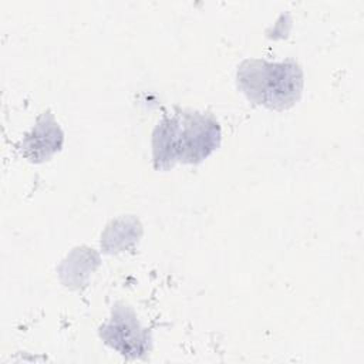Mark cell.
Instances as JSON below:
<instances>
[{"label":"cell","instance_id":"cell-2","mask_svg":"<svg viewBox=\"0 0 364 364\" xmlns=\"http://www.w3.org/2000/svg\"><path fill=\"white\" fill-rule=\"evenodd\" d=\"M237 81L249 100L269 108L290 107L300 95L303 73L296 63L245 61L237 71Z\"/></svg>","mask_w":364,"mask_h":364},{"label":"cell","instance_id":"cell-1","mask_svg":"<svg viewBox=\"0 0 364 364\" xmlns=\"http://www.w3.org/2000/svg\"><path fill=\"white\" fill-rule=\"evenodd\" d=\"M218 122L199 112H178L158 124L154 132V161L156 168L175 162H198L219 144Z\"/></svg>","mask_w":364,"mask_h":364}]
</instances>
